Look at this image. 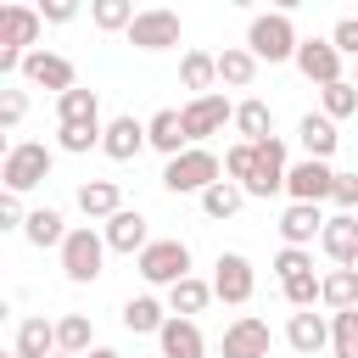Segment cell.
Wrapping results in <instances>:
<instances>
[{"label":"cell","mask_w":358,"mask_h":358,"mask_svg":"<svg viewBox=\"0 0 358 358\" xmlns=\"http://www.w3.org/2000/svg\"><path fill=\"white\" fill-rule=\"evenodd\" d=\"M39 28H45L39 6H6L0 11V73H22L28 50L39 45Z\"/></svg>","instance_id":"cell-1"},{"label":"cell","mask_w":358,"mask_h":358,"mask_svg":"<svg viewBox=\"0 0 358 358\" xmlns=\"http://www.w3.org/2000/svg\"><path fill=\"white\" fill-rule=\"evenodd\" d=\"M50 168H56V151H50L45 140H17V145H6L0 179H6V190H11V196H22V190L45 185V179H50Z\"/></svg>","instance_id":"cell-2"},{"label":"cell","mask_w":358,"mask_h":358,"mask_svg":"<svg viewBox=\"0 0 358 358\" xmlns=\"http://www.w3.org/2000/svg\"><path fill=\"white\" fill-rule=\"evenodd\" d=\"M224 179V162H218V151H207V145H190V151H179L168 168H162V185L173 190V196H201V190H213Z\"/></svg>","instance_id":"cell-3"},{"label":"cell","mask_w":358,"mask_h":358,"mask_svg":"<svg viewBox=\"0 0 358 358\" xmlns=\"http://www.w3.org/2000/svg\"><path fill=\"white\" fill-rule=\"evenodd\" d=\"M296 28H291V17L285 11H263V17H252V28H246V50L257 56V62H296Z\"/></svg>","instance_id":"cell-4"},{"label":"cell","mask_w":358,"mask_h":358,"mask_svg":"<svg viewBox=\"0 0 358 358\" xmlns=\"http://www.w3.org/2000/svg\"><path fill=\"white\" fill-rule=\"evenodd\" d=\"M101 263H106V235L90 229V224L67 229V241H62V274L73 285H90V280H101Z\"/></svg>","instance_id":"cell-5"},{"label":"cell","mask_w":358,"mask_h":358,"mask_svg":"<svg viewBox=\"0 0 358 358\" xmlns=\"http://www.w3.org/2000/svg\"><path fill=\"white\" fill-rule=\"evenodd\" d=\"M140 280L145 285H179V280H190V246L179 241V235H168V241H151L145 252H140Z\"/></svg>","instance_id":"cell-6"},{"label":"cell","mask_w":358,"mask_h":358,"mask_svg":"<svg viewBox=\"0 0 358 358\" xmlns=\"http://www.w3.org/2000/svg\"><path fill=\"white\" fill-rule=\"evenodd\" d=\"M252 291H257L252 263L241 252H218V263H213V296L229 302V308H241V302H252Z\"/></svg>","instance_id":"cell-7"},{"label":"cell","mask_w":358,"mask_h":358,"mask_svg":"<svg viewBox=\"0 0 358 358\" xmlns=\"http://www.w3.org/2000/svg\"><path fill=\"white\" fill-rule=\"evenodd\" d=\"M179 117H185V134H190V145H201L207 134H218L224 123H235V106L213 90V95H196V101H185L179 106Z\"/></svg>","instance_id":"cell-8"},{"label":"cell","mask_w":358,"mask_h":358,"mask_svg":"<svg viewBox=\"0 0 358 358\" xmlns=\"http://www.w3.org/2000/svg\"><path fill=\"white\" fill-rule=\"evenodd\" d=\"M330 190H336V168H330V162H313V157L291 162V173H285V196H291V201L319 207V201H330Z\"/></svg>","instance_id":"cell-9"},{"label":"cell","mask_w":358,"mask_h":358,"mask_svg":"<svg viewBox=\"0 0 358 358\" xmlns=\"http://www.w3.org/2000/svg\"><path fill=\"white\" fill-rule=\"evenodd\" d=\"M129 45H140V50H168V45H179V11L145 6V11L134 17V28H129Z\"/></svg>","instance_id":"cell-10"},{"label":"cell","mask_w":358,"mask_h":358,"mask_svg":"<svg viewBox=\"0 0 358 358\" xmlns=\"http://www.w3.org/2000/svg\"><path fill=\"white\" fill-rule=\"evenodd\" d=\"M296 67H302V78L319 84V90L341 84V50H336L330 39H302V45H296Z\"/></svg>","instance_id":"cell-11"},{"label":"cell","mask_w":358,"mask_h":358,"mask_svg":"<svg viewBox=\"0 0 358 358\" xmlns=\"http://www.w3.org/2000/svg\"><path fill=\"white\" fill-rule=\"evenodd\" d=\"M22 78H28V84H39V90H56V95L78 90V73H73V62H67V56H56V50H28V62H22Z\"/></svg>","instance_id":"cell-12"},{"label":"cell","mask_w":358,"mask_h":358,"mask_svg":"<svg viewBox=\"0 0 358 358\" xmlns=\"http://www.w3.org/2000/svg\"><path fill=\"white\" fill-rule=\"evenodd\" d=\"M285 173H291V162H285V140L274 134V140H263L257 145V173H252V185H246V196H280L285 190Z\"/></svg>","instance_id":"cell-13"},{"label":"cell","mask_w":358,"mask_h":358,"mask_svg":"<svg viewBox=\"0 0 358 358\" xmlns=\"http://www.w3.org/2000/svg\"><path fill=\"white\" fill-rule=\"evenodd\" d=\"M268 324L257 313H241L229 330H224V358H268Z\"/></svg>","instance_id":"cell-14"},{"label":"cell","mask_w":358,"mask_h":358,"mask_svg":"<svg viewBox=\"0 0 358 358\" xmlns=\"http://www.w3.org/2000/svg\"><path fill=\"white\" fill-rule=\"evenodd\" d=\"M106 252H129V257H140L145 246H151V235H145V213L140 207H123L117 218H106Z\"/></svg>","instance_id":"cell-15"},{"label":"cell","mask_w":358,"mask_h":358,"mask_svg":"<svg viewBox=\"0 0 358 358\" xmlns=\"http://www.w3.org/2000/svg\"><path fill=\"white\" fill-rule=\"evenodd\" d=\"M285 341H291L302 358H324V347H330V319H324V313H313V308H302V313H291Z\"/></svg>","instance_id":"cell-16"},{"label":"cell","mask_w":358,"mask_h":358,"mask_svg":"<svg viewBox=\"0 0 358 358\" xmlns=\"http://www.w3.org/2000/svg\"><path fill=\"white\" fill-rule=\"evenodd\" d=\"M56 117H62V129H101V95L78 84V90L56 95Z\"/></svg>","instance_id":"cell-17"},{"label":"cell","mask_w":358,"mask_h":358,"mask_svg":"<svg viewBox=\"0 0 358 358\" xmlns=\"http://www.w3.org/2000/svg\"><path fill=\"white\" fill-rule=\"evenodd\" d=\"M140 145H151V134H145V123H134V117H112L106 134H101V151H106L112 162L140 157Z\"/></svg>","instance_id":"cell-18"},{"label":"cell","mask_w":358,"mask_h":358,"mask_svg":"<svg viewBox=\"0 0 358 358\" xmlns=\"http://www.w3.org/2000/svg\"><path fill=\"white\" fill-rule=\"evenodd\" d=\"M78 213L84 218H117L123 213V190H117V179H84L78 185Z\"/></svg>","instance_id":"cell-19"},{"label":"cell","mask_w":358,"mask_h":358,"mask_svg":"<svg viewBox=\"0 0 358 358\" xmlns=\"http://www.w3.org/2000/svg\"><path fill=\"white\" fill-rule=\"evenodd\" d=\"M324 213L319 207H308V201H291L285 213H280V235H285V246H308L313 235H324Z\"/></svg>","instance_id":"cell-20"},{"label":"cell","mask_w":358,"mask_h":358,"mask_svg":"<svg viewBox=\"0 0 358 358\" xmlns=\"http://www.w3.org/2000/svg\"><path fill=\"white\" fill-rule=\"evenodd\" d=\"M17 358H56L62 347H56V324L50 319H39V313H28L22 324H17V347H11Z\"/></svg>","instance_id":"cell-21"},{"label":"cell","mask_w":358,"mask_h":358,"mask_svg":"<svg viewBox=\"0 0 358 358\" xmlns=\"http://www.w3.org/2000/svg\"><path fill=\"white\" fill-rule=\"evenodd\" d=\"M157 347H162V358H207V341H201L196 319H168Z\"/></svg>","instance_id":"cell-22"},{"label":"cell","mask_w":358,"mask_h":358,"mask_svg":"<svg viewBox=\"0 0 358 358\" xmlns=\"http://www.w3.org/2000/svg\"><path fill=\"white\" fill-rule=\"evenodd\" d=\"M145 134H151V145H157V151H162L168 162H173L179 151H190V134H185V117H179L173 106H162V112H157V117L145 123Z\"/></svg>","instance_id":"cell-23"},{"label":"cell","mask_w":358,"mask_h":358,"mask_svg":"<svg viewBox=\"0 0 358 358\" xmlns=\"http://www.w3.org/2000/svg\"><path fill=\"white\" fill-rule=\"evenodd\" d=\"M296 140H302V151H308L313 162H330V151L341 145V134H336V123H330L324 112H308V117L296 123Z\"/></svg>","instance_id":"cell-24"},{"label":"cell","mask_w":358,"mask_h":358,"mask_svg":"<svg viewBox=\"0 0 358 358\" xmlns=\"http://www.w3.org/2000/svg\"><path fill=\"white\" fill-rule=\"evenodd\" d=\"M319 246H324V257H336V263L347 268V263L358 257V218H352V213H336V218L324 224Z\"/></svg>","instance_id":"cell-25"},{"label":"cell","mask_w":358,"mask_h":358,"mask_svg":"<svg viewBox=\"0 0 358 358\" xmlns=\"http://www.w3.org/2000/svg\"><path fill=\"white\" fill-rule=\"evenodd\" d=\"M235 129H241V140H246V145H263V140H274V112H268V101L246 95V101L235 106Z\"/></svg>","instance_id":"cell-26"},{"label":"cell","mask_w":358,"mask_h":358,"mask_svg":"<svg viewBox=\"0 0 358 358\" xmlns=\"http://www.w3.org/2000/svg\"><path fill=\"white\" fill-rule=\"evenodd\" d=\"M168 319H173V313H168L157 296H129V302H123V330H134V336H162Z\"/></svg>","instance_id":"cell-27"},{"label":"cell","mask_w":358,"mask_h":358,"mask_svg":"<svg viewBox=\"0 0 358 358\" xmlns=\"http://www.w3.org/2000/svg\"><path fill=\"white\" fill-rule=\"evenodd\" d=\"M22 235H28V246H39V252H45V246L62 252V241H67V218H62L56 207H34L28 224H22Z\"/></svg>","instance_id":"cell-28"},{"label":"cell","mask_w":358,"mask_h":358,"mask_svg":"<svg viewBox=\"0 0 358 358\" xmlns=\"http://www.w3.org/2000/svg\"><path fill=\"white\" fill-rule=\"evenodd\" d=\"M207 302H213V285L196 280V274L168 291V313H173V319H196V313H207Z\"/></svg>","instance_id":"cell-29"},{"label":"cell","mask_w":358,"mask_h":358,"mask_svg":"<svg viewBox=\"0 0 358 358\" xmlns=\"http://www.w3.org/2000/svg\"><path fill=\"white\" fill-rule=\"evenodd\" d=\"M218 78H224L229 90H246V84L257 78V56H252L246 45H224V50H218Z\"/></svg>","instance_id":"cell-30"},{"label":"cell","mask_w":358,"mask_h":358,"mask_svg":"<svg viewBox=\"0 0 358 358\" xmlns=\"http://www.w3.org/2000/svg\"><path fill=\"white\" fill-rule=\"evenodd\" d=\"M179 78H185L190 101H196V95H213V78H218V56H207V50H185V62H179Z\"/></svg>","instance_id":"cell-31"},{"label":"cell","mask_w":358,"mask_h":358,"mask_svg":"<svg viewBox=\"0 0 358 358\" xmlns=\"http://www.w3.org/2000/svg\"><path fill=\"white\" fill-rule=\"evenodd\" d=\"M56 347H62L67 358H84V352H95V330H90V319H84V313H67V319H56Z\"/></svg>","instance_id":"cell-32"},{"label":"cell","mask_w":358,"mask_h":358,"mask_svg":"<svg viewBox=\"0 0 358 358\" xmlns=\"http://www.w3.org/2000/svg\"><path fill=\"white\" fill-rule=\"evenodd\" d=\"M241 201H246V190H241L235 179H218L213 190H201V213H207V218H235Z\"/></svg>","instance_id":"cell-33"},{"label":"cell","mask_w":358,"mask_h":358,"mask_svg":"<svg viewBox=\"0 0 358 358\" xmlns=\"http://www.w3.org/2000/svg\"><path fill=\"white\" fill-rule=\"evenodd\" d=\"M134 17H140V11H134L129 0H95V6H90V22H95V28H106V34H129V28H134Z\"/></svg>","instance_id":"cell-34"},{"label":"cell","mask_w":358,"mask_h":358,"mask_svg":"<svg viewBox=\"0 0 358 358\" xmlns=\"http://www.w3.org/2000/svg\"><path fill=\"white\" fill-rule=\"evenodd\" d=\"M330 358H358V308L330 313Z\"/></svg>","instance_id":"cell-35"},{"label":"cell","mask_w":358,"mask_h":358,"mask_svg":"<svg viewBox=\"0 0 358 358\" xmlns=\"http://www.w3.org/2000/svg\"><path fill=\"white\" fill-rule=\"evenodd\" d=\"M324 302H330L336 313L358 308V274H352V268H330V274H324Z\"/></svg>","instance_id":"cell-36"},{"label":"cell","mask_w":358,"mask_h":358,"mask_svg":"<svg viewBox=\"0 0 358 358\" xmlns=\"http://www.w3.org/2000/svg\"><path fill=\"white\" fill-rule=\"evenodd\" d=\"M319 106H324V117H330V123H336V117H352V112H358V84H352V78H341V84L319 90Z\"/></svg>","instance_id":"cell-37"},{"label":"cell","mask_w":358,"mask_h":358,"mask_svg":"<svg viewBox=\"0 0 358 358\" xmlns=\"http://www.w3.org/2000/svg\"><path fill=\"white\" fill-rule=\"evenodd\" d=\"M224 173H229V179H235V185L246 190V185H252V173H257V145L235 140V145L224 151Z\"/></svg>","instance_id":"cell-38"},{"label":"cell","mask_w":358,"mask_h":358,"mask_svg":"<svg viewBox=\"0 0 358 358\" xmlns=\"http://www.w3.org/2000/svg\"><path fill=\"white\" fill-rule=\"evenodd\" d=\"M280 291H285V302H291L296 313L313 308V302H324V280H319V274H296V280H285Z\"/></svg>","instance_id":"cell-39"},{"label":"cell","mask_w":358,"mask_h":358,"mask_svg":"<svg viewBox=\"0 0 358 358\" xmlns=\"http://www.w3.org/2000/svg\"><path fill=\"white\" fill-rule=\"evenodd\" d=\"M274 274H280V285L296 280V274H313V252H308V246H285V252L274 257Z\"/></svg>","instance_id":"cell-40"},{"label":"cell","mask_w":358,"mask_h":358,"mask_svg":"<svg viewBox=\"0 0 358 358\" xmlns=\"http://www.w3.org/2000/svg\"><path fill=\"white\" fill-rule=\"evenodd\" d=\"M330 45H336L341 56H352V62H358V17H336V28H330Z\"/></svg>","instance_id":"cell-41"},{"label":"cell","mask_w":358,"mask_h":358,"mask_svg":"<svg viewBox=\"0 0 358 358\" xmlns=\"http://www.w3.org/2000/svg\"><path fill=\"white\" fill-rule=\"evenodd\" d=\"M22 117H28V95H22V90H0V123L17 129Z\"/></svg>","instance_id":"cell-42"},{"label":"cell","mask_w":358,"mask_h":358,"mask_svg":"<svg viewBox=\"0 0 358 358\" xmlns=\"http://www.w3.org/2000/svg\"><path fill=\"white\" fill-rule=\"evenodd\" d=\"M101 134H106V129H62V151L84 157V151H95V145H101Z\"/></svg>","instance_id":"cell-43"},{"label":"cell","mask_w":358,"mask_h":358,"mask_svg":"<svg viewBox=\"0 0 358 358\" xmlns=\"http://www.w3.org/2000/svg\"><path fill=\"white\" fill-rule=\"evenodd\" d=\"M330 201H336L341 213H352V207H358V173H336V190H330Z\"/></svg>","instance_id":"cell-44"},{"label":"cell","mask_w":358,"mask_h":358,"mask_svg":"<svg viewBox=\"0 0 358 358\" xmlns=\"http://www.w3.org/2000/svg\"><path fill=\"white\" fill-rule=\"evenodd\" d=\"M22 224H28L22 196H11V190H6V196H0V229H22Z\"/></svg>","instance_id":"cell-45"},{"label":"cell","mask_w":358,"mask_h":358,"mask_svg":"<svg viewBox=\"0 0 358 358\" xmlns=\"http://www.w3.org/2000/svg\"><path fill=\"white\" fill-rule=\"evenodd\" d=\"M39 17H45V22H73V17H78V6H73V0H45V6H39Z\"/></svg>","instance_id":"cell-46"},{"label":"cell","mask_w":358,"mask_h":358,"mask_svg":"<svg viewBox=\"0 0 358 358\" xmlns=\"http://www.w3.org/2000/svg\"><path fill=\"white\" fill-rule=\"evenodd\" d=\"M84 358H117V352H112V347H95V352H84Z\"/></svg>","instance_id":"cell-47"},{"label":"cell","mask_w":358,"mask_h":358,"mask_svg":"<svg viewBox=\"0 0 358 358\" xmlns=\"http://www.w3.org/2000/svg\"><path fill=\"white\" fill-rule=\"evenodd\" d=\"M347 268H352V274H358V257H352V263H347Z\"/></svg>","instance_id":"cell-48"},{"label":"cell","mask_w":358,"mask_h":358,"mask_svg":"<svg viewBox=\"0 0 358 358\" xmlns=\"http://www.w3.org/2000/svg\"><path fill=\"white\" fill-rule=\"evenodd\" d=\"M352 84H358V73H352Z\"/></svg>","instance_id":"cell-49"},{"label":"cell","mask_w":358,"mask_h":358,"mask_svg":"<svg viewBox=\"0 0 358 358\" xmlns=\"http://www.w3.org/2000/svg\"><path fill=\"white\" fill-rule=\"evenodd\" d=\"M56 358H67V352H56Z\"/></svg>","instance_id":"cell-50"},{"label":"cell","mask_w":358,"mask_h":358,"mask_svg":"<svg viewBox=\"0 0 358 358\" xmlns=\"http://www.w3.org/2000/svg\"><path fill=\"white\" fill-rule=\"evenodd\" d=\"M11 358H17V352H11Z\"/></svg>","instance_id":"cell-51"}]
</instances>
